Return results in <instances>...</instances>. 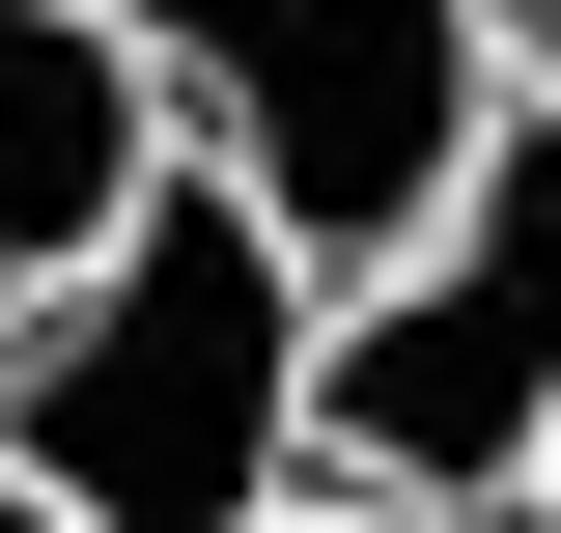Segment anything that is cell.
<instances>
[{
    "label": "cell",
    "instance_id": "obj_1",
    "mask_svg": "<svg viewBox=\"0 0 561 533\" xmlns=\"http://www.w3.org/2000/svg\"><path fill=\"white\" fill-rule=\"evenodd\" d=\"M309 309H337V253L253 169L169 140L140 225H84L57 281H0V450L57 477L84 533H253L309 477Z\"/></svg>",
    "mask_w": 561,
    "mask_h": 533
},
{
    "label": "cell",
    "instance_id": "obj_2",
    "mask_svg": "<svg viewBox=\"0 0 561 533\" xmlns=\"http://www.w3.org/2000/svg\"><path fill=\"white\" fill-rule=\"evenodd\" d=\"M534 450H561V84H505V140L309 309V477L478 533V506H534Z\"/></svg>",
    "mask_w": 561,
    "mask_h": 533
},
{
    "label": "cell",
    "instance_id": "obj_3",
    "mask_svg": "<svg viewBox=\"0 0 561 533\" xmlns=\"http://www.w3.org/2000/svg\"><path fill=\"white\" fill-rule=\"evenodd\" d=\"M140 57L197 113V169H253L309 253H393L505 140V29L478 0H140Z\"/></svg>",
    "mask_w": 561,
    "mask_h": 533
},
{
    "label": "cell",
    "instance_id": "obj_4",
    "mask_svg": "<svg viewBox=\"0 0 561 533\" xmlns=\"http://www.w3.org/2000/svg\"><path fill=\"white\" fill-rule=\"evenodd\" d=\"M169 57H140V0H0V281H57L84 225L169 197Z\"/></svg>",
    "mask_w": 561,
    "mask_h": 533
},
{
    "label": "cell",
    "instance_id": "obj_5",
    "mask_svg": "<svg viewBox=\"0 0 561 533\" xmlns=\"http://www.w3.org/2000/svg\"><path fill=\"white\" fill-rule=\"evenodd\" d=\"M253 533H449V506H365V477H280Z\"/></svg>",
    "mask_w": 561,
    "mask_h": 533
},
{
    "label": "cell",
    "instance_id": "obj_6",
    "mask_svg": "<svg viewBox=\"0 0 561 533\" xmlns=\"http://www.w3.org/2000/svg\"><path fill=\"white\" fill-rule=\"evenodd\" d=\"M478 29H505V84H561V0H478Z\"/></svg>",
    "mask_w": 561,
    "mask_h": 533
},
{
    "label": "cell",
    "instance_id": "obj_7",
    "mask_svg": "<svg viewBox=\"0 0 561 533\" xmlns=\"http://www.w3.org/2000/svg\"><path fill=\"white\" fill-rule=\"evenodd\" d=\"M0 533H84V506H57V477H28V450H0Z\"/></svg>",
    "mask_w": 561,
    "mask_h": 533
},
{
    "label": "cell",
    "instance_id": "obj_8",
    "mask_svg": "<svg viewBox=\"0 0 561 533\" xmlns=\"http://www.w3.org/2000/svg\"><path fill=\"white\" fill-rule=\"evenodd\" d=\"M534 506H561V450H534Z\"/></svg>",
    "mask_w": 561,
    "mask_h": 533
}]
</instances>
